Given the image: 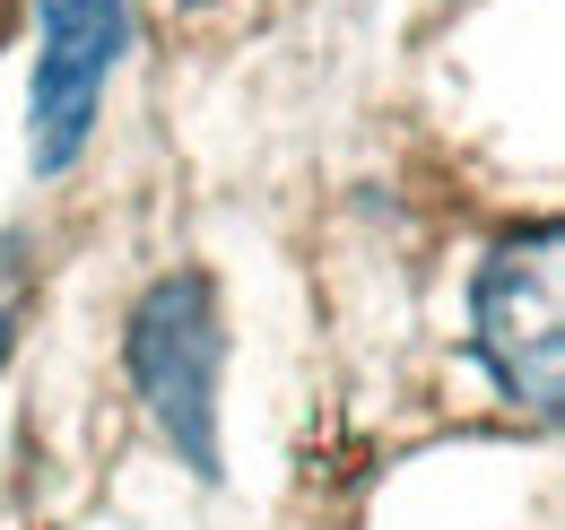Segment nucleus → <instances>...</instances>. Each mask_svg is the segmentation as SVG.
I'll return each instance as SVG.
<instances>
[{"mask_svg":"<svg viewBox=\"0 0 565 530\" xmlns=\"http://www.w3.org/2000/svg\"><path fill=\"white\" fill-rule=\"evenodd\" d=\"M131 53V9L122 0H35V87H26V157L35 174H71L105 78Z\"/></svg>","mask_w":565,"mask_h":530,"instance_id":"7ed1b4c3","label":"nucleus"},{"mask_svg":"<svg viewBox=\"0 0 565 530\" xmlns=\"http://www.w3.org/2000/svg\"><path fill=\"white\" fill-rule=\"evenodd\" d=\"M557 226L540 218L531 235L495 244L470 287V348L495 374V392L531 417H557L565 392V262Z\"/></svg>","mask_w":565,"mask_h":530,"instance_id":"f03ea898","label":"nucleus"},{"mask_svg":"<svg viewBox=\"0 0 565 530\" xmlns=\"http://www.w3.org/2000/svg\"><path fill=\"white\" fill-rule=\"evenodd\" d=\"M131 383H140L157 435L174 444V462L217 478L226 453H217V374H226V314H217V287L201 269H174L157 278L131 314Z\"/></svg>","mask_w":565,"mask_h":530,"instance_id":"f257e3e1","label":"nucleus"}]
</instances>
